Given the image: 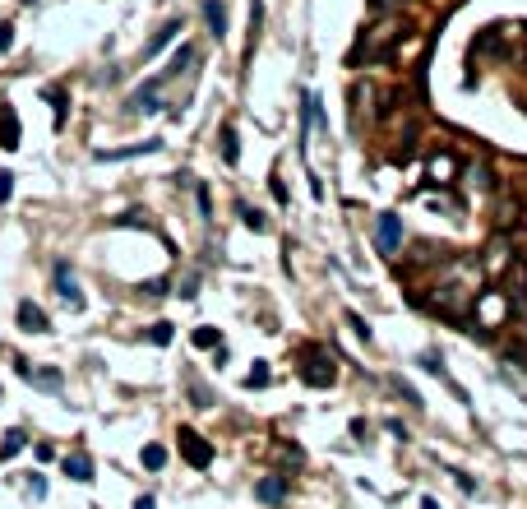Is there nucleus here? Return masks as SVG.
<instances>
[{
	"mask_svg": "<svg viewBox=\"0 0 527 509\" xmlns=\"http://www.w3.org/2000/svg\"><path fill=\"white\" fill-rule=\"evenodd\" d=\"M509 315H514V301H509V292H500V288L476 292V301H472V320H476V329H500Z\"/></svg>",
	"mask_w": 527,
	"mask_h": 509,
	"instance_id": "obj_1",
	"label": "nucleus"
},
{
	"mask_svg": "<svg viewBox=\"0 0 527 509\" xmlns=\"http://www.w3.org/2000/svg\"><path fill=\"white\" fill-rule=\"evenodd\" d=\"M301 380L310 389H333L338 385V366H333V356L324 347H306L301 352Z\"/></svg>",
	"mask_w": 527,
	"mask_h": 509,
	"instance_id": "obj_2",
	"label": "nucleus"
},
{
	"mask_svg": "<svg viewBox=\"0 0 527 509\" xmlns=\"http://www.w3.org/2000/svg\"><path fill=\"white\" fill-rule=\"evenodd\" d=\"M514 264H518V259H514V241H509V232H495L490 245H486L481 269H486V273H495V278H505Z\"/></svg>",
	"mask_w": 527,
	"mask_h": 509,
	"instance_id": "obj_3",
	"label": "nucleus"
},
{
	"mask_svg": "<svg viewBox=\"0 0 527 509\" xmlns=\"http://www.w3.org/2000/svg\"><path fill=\"white\" fill-rule=\"evenodd\" d=\"M375 250L384 254V259H393L403 250V218L398 213H384V218L375 222Z\"/></svg>",
	"mask_w": 527,
	"mask_h": 509,
	"instance_id": "obj_4",
	"label": "nucleus"
},
{
	"mask_svg": "<svg viewBox=\"0 0 527 509\" xmlns=\"http://www.w3.org/2000/svg\"><path fill=\"white\" fill-rule=\"evenodd\" d=\"M453 181H458V157L444 153V148H439V153H430V157H426V181H421V186L444 190V186H453Z\"/></svg>",
	"mask_w": 527,
	"mask_h": 509,
	"instance_id": "obj_5",
	"label": "nucleus"
},
{
	"mask_svg": "<svg viewBox=\"0 0 527 509\" xmlns=\"http://www.w3.org/2000/svg\"><path fill=\"white\" fill-rule=\"evenodd\" d=\"M176 440H181V454H186V463H190V468H199V472H204V468L213 463V444L204 440L199 431L181 426V435H176Z\"/></svg>",
	"mask_w": 527,
	"mask_h": 509,
	"instance_id": "obj_6",
	"label": "nucleus"
},
{
	"mask_svg": "<svg viewBox=\"0 0 527 509\" xmlns=\"http://www.w3.org/2000/svg\"><path fill=\"white\" fill-rule=\"evenodd\" d=\"M421 371H426V375H435L439 385H444V389H449V394H453V399L462 403V408H467V403H472V399H467V389H462L458 380H453L449 371H444V361H439V352H421Z\"/></svg>",
	"mask_w": 527,
	"mask_h": 509,
	"instance_id": "obj_7",
	"label": "nucleus"
},
{
	"mask_svg": "<svg viewBox=\"0 0 527 509\" xmlns=\"http://www.w3.org/2000/svg\"><path fill=\"white\" fill-rule=\"evenodd\" d=\"M162 84H167V79H162V75H153L148 84H139V89L130 93V102H125V107H130V111H143V116H148V111H157V107H162V102H157Z\"/></svg>",
	"mask_w": 527,
	"mask_h": 509,
	"instance_id": "obj_8",
	"label": "nucleus"
},
{
	"mask_svg": "<svg viewBox=\"0 0 527 509\" xmlns=\"http://www.w3.org/2000/svg\"><path fill=\"white\" fill-rule=\"evenodd\" d=\"M51 278H56V292H60V301H65L70 310H84V292H79V278L70 273V264H56Z\"/></svg>",
	"mask_w": 527,
	"mask_h": 509,
	"instance_id": "obj_9",
	"label": "nucleus"
},
{
	"mask_svg": "<svg viewBox=\"0 0 527 509\" xmlns=\"http://www.w3.org/2000/svg\"><path fill=\"white\" fill-rule=\"evenodd\" d=\"M351 102H356V121L370 125V121H375V111H379V107H375V102H379V89H375L370 79H365V84H356V89H351Z\"/></svg>",
	"mask_w": 527,
	"mask_h": 509,
	"instance_id": "obj_10",
	"label": "nucleus"
},
{
	"mask_svg": "<svg viewBox=\"0 0 527 509\" xmlns=\"http://www.w3.org/2000/svg\"><path fill=\"white\" fill-rule=\"evenodd\" d=\"M162 139H143V144H125V148H98V162H125V157H139V153H157Z\"/></svg>",
	"mask_w": 527,
	"mask_h": 509,
	"instance_id": "obj_11",
	"label": "nucleus"
},
{
	"mask_svg": "<svg viewBox=\"0 0 527 509\" xmlns=\"http://www.w3.org/2000/svg\"><path fill=\"white\" fill-rule=\"evenodd\" d=\"M19 139H23L19 116H14L10 102H0V148H5V153H14V148H19Z\"/></svg>",
	"mask_w": 527,
	"mask_h": 509,
	"instance_id": "obj_12",
	"label": "nucleus"
},
{
	"mask_svg": "<svg viewBox=\"0 0 527 509\" xmlns=\"http://www.w3.org/2000/svg\"><path fill=\"white\" fill-rule=\"evenodd\" d=\"M310 130H324V107H319L315 93L301 98V139H306V144H310Z\"/></svg>",
	"mask_w": 527,
	"mask_h": 509,
	"instance_id": "obj_13",
	"label": "nucleus"
},
{
	"mask_svg": "<svg viewBox=\"0 0 527 509\" xmlns=\"http://www.w3.org/2000/svg\"><path fill=\"white\" fill-rule=\"evenodd\" d=\"M19 329H23V333H51V320H46L42 306H33V301H19Z\"/></svg>",
	"mask_w": 527,
	"mask_h": 509,
	"instance_id": "obj_14",
	"label": "nucleus"
},
{
	"mask_svg": "<svg viewBox=\"0 0 527 509\" xmlns=\"http://www.w3.org/2000/svg\"><path fill=\"white\" fill-rule=\"evenodd\" d=\"M60 468H65V477H70V482H93V458H88L84 449L65 454V458H60Z\"/></svg>",
	"mask_w": 527,
	"mask_h": 509,
	"instance_id": "obj_15",
	"label": "nucleus"
},
{
	"mask_svg": "<svg viewBox=\"0 0 527 509\" xmlns=\"http://www.w3.org/2000/svg\"><path fill=\"white\" fill-rule=\"evenodd\" d=\"M518 213H523V204H518L514 195H500V200H495V227H500V232H514Z\"/></svg>",
	"mask_w": 527,
	"mask_h": 509,
	"instance_id": "obj_16",
	"label": "nucleus"
},
{
	"mask_svg": "<svg viewBox=\"0 0 527 509\" xmlns=\"http://www.w3.org/2000/svg\"><path fill=\"white\" fill-rule=\"evenodd\" d=\"M254 496L264 500V505H282L287 500V477L282 472H273V477H264L259 487H254Z\"/></svg>",
	"mask_w": 527,
	"mask_h": 509,
	"instance_id": "obj_17",
	"label": "nucleus"
},
{
	"mask_svg": "<svg viewBox=\"0 0 527 509\" xmlns=\"http://www.w3.org/2000/svg\"><path fill=\"white\" fill-rule=\"evenodd\" d=\"M19 375L28 380V385H37V389H51V394L65 385V380H60V371H33V366H23V361H19Z\"/></svg>",
	"mask_w": 527,
	"mask_h": 509,
	"instance_id": "obj_18",
	"label": "nucleus"
},
{
	"mask_svg": "<svg viewBox=\"0 0 527 509\" xmlns=\"http://www.w3.org/2000/svg\"><path fill=\"white\" fill-rule=\"evenodd\" d=\"M273 458H278L282 468H292V472H297V468H306V454H301L292 440H273Z\"/></svg>",
	"mask_w": 527,
	"mask_h": 509,
	"instance_id": "obj_19",
	"label": "nucleus"
},
{
	"mask_svg": "<svg viewBox=\"0 0 527 509\" xmlns=\"http://www.w3.org/2000/svg\"><path fill=\"white\" fill-rule=\"evenodd\" d=\"M176 33H181V19L162 23V33H157V37H153V42H148V46H143V51H139V60H153V56H157V51H162V46H167V42H171V37H176Z\"/></svg>",
	"mask_w": 527,
	"mask_h": 509,
	"instance_id": "obj_20",
	"label": "nucleus"
},
{
	"mask_svg": "<svg viewBox=\"0 0 527 509\" xmlns=\"http://www.w3.org/2000/svg\"><path fill=\"white\" fill-rule=\"evenodd\" d=\"M190 343H195L199 352H218V347H222V333L213 329V324H199V329L190 333Z\"/></svg>",
	"mask_w": 527,
	"mask_h": 509,
	"instance_id": "obj_21",
	"label": "nucleus"
},
{
	"mask_svg": "<svg viewBox=\"0 0 527 509\" xmlns=\"http://www.w3.org/2000/svg\"><path fill=\"white\" fill-rule=\"evenodd\" d=\"M204 19H209L213 37H227V10H222V0H204Z\"/></svg>",
	"mask_w": 527,
	"mask_h": 509,
	"instance_id": "obj_22",
	"label": "nucleus"
},
{
	"mask_svg": "<svg viewBox=\"0 0 527 509\" xmlns=\"http://www.w3.org/2000/svg\"><path fill=\"white\" fill-rule=\"evenodd\" d=\"M222 162H227V167L241 162V139H236V130H231V125H222Z\"/></svg>",
	"mask_w": 527,
	"mask_h": 509,
	"instance_id": "obj_23",
	"label": "nucleus"
},
{
	"mask_svg": "<svg viewBox=\"0 0 527 509\" xmlns=\"http://www.w3.org/2000/svg\"><path fill=\"white\" fill-rule=\"evenodd\" d=\"M42 98L51 102V111H56V125H65V111H70V98H65V89H56V84H51V89H46Z\"/></svg>",
	"mask_w": 527,
	"mask_h": 509,
	"instance_id": "obj_24",
	"label": "nucleus"
},
{
	"mask_svg": "<svg viewBox=\"0 0 527 509\" xmlns=\"http://www.w3.org/2000/svg\"><path fill=\"white\" fill-rule=\"evenodd\" d=\"M236 213H241V222H245V227H250V232H268V222H264V213L259 209H250V204H236Z\"/></svg>",
	"mask_w": 527,
	"mask_h": 509,
	"instance_id": "obj_25",
	"label": "nucleus"
},
{
	"mask_svg": "<svg viewBox=\"0 0 527 509\" xmlns=\"http://www.w3.org/2000/svg\"><path fill=\"white\" fill-rule=\"evenodd\" d=\"M143 468H148V472H157V468H167V449L162 444H143Z\"/></svg>",
	"mask_w": 527,
	"mask_h": 509,
	"instance_id": "obj_26",
	"label": "nucleus"
},
{
	"mask_svg": "<svg viewBox=\"0 0 527 509\" xmlns=\"http://www.w3.org/2000/svg\"><path fill=\"white\" fill-rule=\"evenodd\" d=\"M347 324H351V333L361 338V343H375V329L365 324V315H356V310H347Z\"/></svg>",
	"mask_w": 527,
	"mask_h": 509,
	"instance_id": "obj_27",
	"label": "nucleus"
},
{
	"mask_svg": "<svg viewBox=\"0 0 527 509\" xmlns=\"http://www.w3.org/2000/svg\"><path fill=\"white\" fill-rule=\"evenodd\" d=\"M23 444H28V435L23 431H5V444H0V458H14L23 449Z\"/></svg>",
	"mask_w": 527,
	"mask_h": 509,
	"instance_id": "obj_28",
	"label": "nucleus"
},
{
	"mask_svg": "<svg viewBox=\"0 0 527 509\" xmlns=\"http://www.w3.org/2000/svg\"><path fill=\"white\" fill-rule=\"evenodd\" d=\"M467 186L490 190V186H495V181H490V167H486V162H472V172H467Z\"/></svg>",
	"mask_w": 527,
	"mask_h": 509,
	"instance_id": "obj_29",
	"label": "nucleus"
},
{
	"mask_svg": "<svg viewBox=\"0 0 527 509\" xmlns=\"http://www.w3.org/2000/svg\"><path fill=\"white\" fill-rule=\"evenodd\" d=\"M389 385H393V389H398V394H403V399H407V403H412V408H421V403H426V399H421V394H417V389H412V385H407V380H403V375H389Z\"/></svg>",
	"mask_w": 527,
	"mask_h": 509,
	"instance_id": "obj_30",
	"label": "nucleus"
},
{
	"mask_svg": "<svg viewBox=\"0 0 527 509\" xmlns=\"http://www.w3.org/2000/svg\"><path fill=\"white\" fill-rule=\"evenodd\" d=\"M148 343H157V347H167V343H171V324H167V320H157V324H148Z\"/></svg>",
	"mask_w": 527,
	"mask_h": 509,
	"instance_id": "obj_31",
	"label": "nucleus"
},
{
	"mask_svg": "<svg viewBox=\"0 0 527 509\" xmlns=\"http://www.w3.org/2000/svg\"><path fill=\"white\" fill-rule=\"evenodd\" d=\"M268 385V361H254V371L245 375V389H264Z\"/></svg>",
	"mask_w": 527,
	"mask_h": 509,
	"instance_id": "obj_32",
	"label": "nucleus"
},
{
	"mask_svg": "<svg viewBox=\"0 0 527 509\" xmlns=\"http://www.w3.org/2000/svg\"><path fill=\"white\" fill-rule=\"evenodd\" d=\"M190 399H195V408H213V394L204 385H195V380H190Z\"/></svg>",
	"mask_w": 527,
	"mask_h": 509,
	"instance_id": "obj_33",
	"label": "nucleus"
},
{
	"mask_svg": "<svg viewBox=\"0 0 527 509\" xmlns=\"http://www.w3.org/2000/svg\"><path fill=\"white\" fill-rule=\"evenodd\" d=\"M28 496H33V500H46V477H28Z\"/></svg>",
	"mask_w": 527,
	"mask_h": 509,
	"instance_id": "obj_34",
	"label": "nucleus"
},
{
	"mask_svg": "<svg viewBox=\"0 0 527 509\" xmlns=\"http://www.w3.org/2000/svg\"><path fill=\"white\" fill-rule=\"evenodd\" d=\"M10 195H14V176L10 172H0V204H10Z\"/></svg>",
	"mask_w": 527,
	"mask_h": 509,
	"instance_id": "obj_35",
	"label": "nucleus"
},
{
	"mask_svg": "<svg viewBox=\"0 0 527 509\" xmlns=\"http://www.w3.org/2000/svg\"><path fill=\"white\" fill-rule=\"evenodd\" d=\"M14 46V23H0V51H10Z\"/></svg>",
	"mask_w": 527,
	"mask_h": 509,
	"instance_id": "obj_36",
	"label": "nucleus"
},
{
	"mask_svg": "<svg viewBox=\"0 0 527 509\" xmlns=\"http://www.w3.org/2000/svg\"><path fill=\"white\" fill-rule=\"evenodd\" d=\"M398 5H403V0H370V10H375V14H393Z\"/></svg>",
	"mask_w": 527,
	"mask_h": 509,
	"instance_id": "obj_37",
	"label": "nucleus"
},
{
	"mask_svg": "<svg viewBox=\"0 0 527 509\" xmlns=\"http://www.w3.org/2000/svg\"><path fill=\"white\" fill-rule=\"evenodd\" d=\"M195 195H199V213H204V218H209V213H213V200H209V186H199V190H195Z\"/></svg>",
	"mask_w": 527,
	"mask_h": 509,
	"instance_id": "obj_38",
	"label": "nucleus"
},
{
	"mask_svg": "<svg viewBox=\"0 0 527 509\" xmlns=\"http://www.w3.org/2000/svg\"><path fill=\"white\" fill-rule=\"evenodd\" d=\"M268 190H273V200H278V204H287V186H282L278 176H268Z\"/></svg>",
	"mask_w": 527,
	"mask_h": 509,
	"instance_id": "obj_39",
	"label": "nucleus"
},
{
	"mask_svg": "<svg viewBox=\"0 0 527 509\" xmlns=\"http://www.w3.org/2000/svg\"><path fill=\"white\" fill-rule=\"evenodd\" d=\"M453 482H458V487L467 491V496H476V482H472V477H467V472H453Z\"/></svg>",
	"mask_w": 527,
	"mask_h": 509,
	"instance_id": "obj_40",
	"label": "nucleus"
},
{
	"mask_svg": "<svg viewBox=\"0 0 527 509\" xmlns=\"http://www.w3.org/2000/svg\"><path fill=\"white\" fill-rule=\"evenodd\" d=\"M139 292H148V297H162V292H167V283H162V278H153V283H143Z\"/></svg>",
	"mask_w": 527,
	"mask_h": 509,
	"instance_id": "obj_41",
	"label": "nucleus"
},
{
	"mask_svg": "<svg viewBox=\"0 0 527 509\" xmlns=\"http://www.w3.org/2000/svg\"><path fill=\"white\" fill-rule=\"evenodd\" d=\"M134 509H157V500L153 496H139V500H134Z\"/></svg>",
	"mask_w": 527,
	"mask_h": 509,
	"instance_id": "obj_42",
	"label": "nucleus"
},
{
	"mask_svg": "<svg viewBox=\"0 0 527 509\" xmlns=\"http://www.w3.org/2000/svg\"><path fill=\"white\" fill-rule=\"evenodd\" d=\"M421 509H439V500L435 496H421Z\"/></svg>",
	"mask_w": 527,
	"mask_h": 509,
	"instance_id": "obj_43",
	"label": "nucleus"
}]
</instances>
